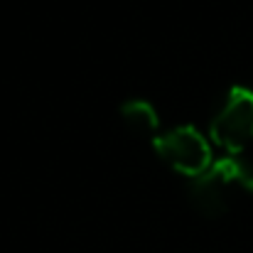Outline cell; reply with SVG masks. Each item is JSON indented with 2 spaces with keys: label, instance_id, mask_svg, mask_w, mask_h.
I'll return each instance as SVG.
<instances>
[{
  "label": "cell",
  "instance_id": "cell-1",
  "mask_svg": "<svg viewBox=\"0 0 253 253\" xmlns=\"http://www.w3.org/2000/svg\"><path fill=\"white\" fill-rule=\"evenodd\" d=\"M211 138L231 153L244 150L253 140V93L249 88H234L226 96L221 111L214 116Z\"/></svg>",
  "mask_w": 253,
  "mask_h": 253
},
{
  "label": "cell",
  "instance_id": "cell-2",
  "mask_svg": "<svg viewBox=\"0 0 253 253\" xmlns=\"http://www.w3.org/2000/svg\"><path fill=\"white\" fill-rule=\"evenodd\" d=\"M155 148L169 168L187 177H199L211 165V150L194 128L169 130L155 140Z\"/></svg>",
  "mask_w": 253,
  "mask_h": 253
},
{
  "label": "cell",
  "instance_id": "cell-3",
  "mask_svg": "<svg viewBox=\"0 0 253 253\" xmlns=\"http://www.w3.org/2000/svg\"><path fill=\"white\" fill-rule=\"evenodd\" d=\"M234 182L226 163L209 168L204 174L194 177L192 184V202L204 216H219L226 209V187Z\"/></svg>",
  "mask_w": 253,
  "mask_h": 253
},
{
  "label": "cell",
  "instance_id": "cell-4",
  "mask_svg": "<svg viewBox=\"0 0 253 253\" xmlns=\"http://www.w3.org/2000/svg\"><path fill=\"white\" fill-rule=\"evenodd\" d=\"M121 116H123L126 128L130 133H135V135H150L158 128V113L145 101H130V103H126L121 108Z\"/></svg>",
  "mask_w": 253,
  "mask_h": 253
}]
</instances>
